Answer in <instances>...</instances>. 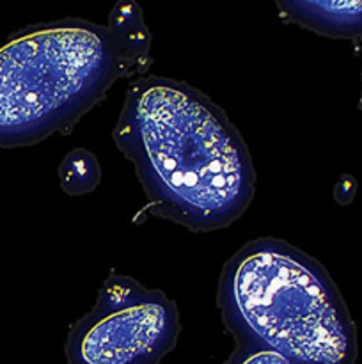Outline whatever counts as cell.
<instances>
[{
    "label": "cell",
    "instance_id": "1",
    "mask_svg": "<svg viewBox=\"0 0 362 364\" xmlns=\"http://www.w3.org/2000/svg\"><path fill=\"white\" fill-rule=\"evenodd\" d=\"M114 141L156 215L190 231L240 219L254 198L251 153L226 112L187 82L142 77L128 87Z\"/></svg>",
    "mask_w": 362,
    "mask_h": 364
},
{
    "label": "cell",
    "instance_id": "2",
    "mask_svg": "<svg viewBox=\"0 0 362 364\" xmlns=\"http://www.w3.org/2000/svg\"><path fill=\"white\" fill-rule=\"evenodd\" d=\"M216 306L238 345L291 364H355L357 329L325 267L277 238L245 244L224 265Z\"/></svg>",
    "mask_w": 362,
    "mask_h": 364
},
{
    "label": "cell",
    "instance_id": "3",
    "mask_svg": "<svg viewBox=\"0 0 362 364\" xmlns=\"http://www.w3.org/2000/svg\"><path fill=\"white\" fill-rule=\"evenodd\" d=\"M131 70L110 28L85 20L32 25L0 41V148L66 132Z\"/></svg>",
    "mask_w": 362,
    "mask_h": 364
},
{
    "label": "cell",
    "instance_id": "4",
    "mask_svg": "<svg viewBox=\"0 0 362 364\" xmlns=\"http://www.w3.org/2000/svg\"><path fill=\"white\" fill-rule=\"evenodd\" d=\"M180 313L163 291L112 274L66 341L70 364H158L180 336Z\"/></svg>",
    "mask_w": 362,
    "mask_h": 364
},
{
    "label": "cell",
    "instance_id": "5",
    "mask_svg": "<svg viewBox=\"0 0 362 364\" xmlns=\"http://www.w3.org/2000/svg\"><path fill=\"white\" fill-rule=\"evenodd\" d=\"M280 9L318 34L330 38L362 36V2H280Z\"/></svg>",
    "mask_w": 362,
    "mask_h": 364
},
{
    "label": "cell",
    "instance_id": "6",
    "mask_svg": "<svg viewBox=\"0 0 362 364\" xmlns=\"http://www.w3.org/2000/svg\"><path fill=\"white\" fill-rule=\"evenodd\" d=\"M110 32L116 36L131 70L141 68V60L148 57L149 48V36L142 23L141 9L135 4L121 2L112 14Z\"/></svg>",
    "mask_w": 362,
    "mask_h": 364
},
{
    "label": "cell",
    "instance_id": "7",
    "mask_svg": "<svg viewBox=\"0 0 362 364\" xmlns=\"http://www.w3.org/2000/svg\"><path fill=\"white\" fill-rule=\"evenodd\" d=\"M60 183L71 196L92 191L99 183V164L87 149H75L60 164Z\"/></svg>",
    "mask_w": 362,
    "mask_h": 364
},
{
    "label": "cell",
    "instance_id": "8",
    "mask_svg": "<svg viewBox=\"0 0 362 364\" xmlns=\"http://www.w3.org/2000/svg\"><path fill=\"white\" fill-rule=\"evenodd\" d=\"M224 364H291L283 355L275 352L263 350V348L247 347V345H238L234 347L233 354L229 355Z\"/></svg>",
    "mask_w": 362,
    "mask_h": 364
},
{
    "label": "cell",
    "instance_id": "9",
    "mask_svg": "<svg viewBox=\"0 0 362 364\" xmlns=\"http://www.w3.org/2000/svg\"><path fill=\"white\" fill-rule=\"evenodd\" d=\"M355 188H357V183H355L353 178L344 176L336 188V199L339 203H350L355 196Z\"/></svg>",
    "mask_w": 362,
    "mask_h": 364
}]
</instances>
